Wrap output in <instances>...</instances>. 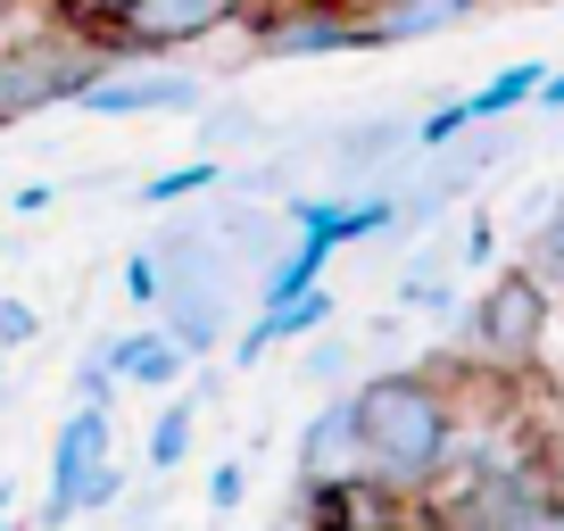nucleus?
<instances>
[{
	"instance_id": "1",
	"label": "nucleus",
	"mask_w": 564,
	"mask_h": 531,
	"mask_svg": "<svg viewBox=\"0 0 564 531\" xmlns=\"http://www.w3.org/2000/svg\"><path fill=\"white\" fill-rule=\"evenodd\" d=\"M349 399H357L366 474L390 481L406 507H423L448 474V448H457V390H448V373L390 366V373H373V382H357Z\"/></svg>"
},
{
	"instance_id": "2",
	"label": "nucleus",
	"mask_w": 564,
	"mask_h": 531,
	"mask_svg": "<svg viewBox=\"0 0 564 531\" xmlns=\"http://www.w3.org/2000/svg\"><path fill=\"white\" fill-rule=\"evenodd\" d=\"M225 300H232V258H225V241H216L208 225H183V232H166L159 241V316H166V333L183 340V349H216V333H225Z\"/></svg>"
},
{
	"instance_id": "3",
	"label": "nucleus",
	"mask_w": 564,
	"mask_h": 531,
	"mask_svg": "<svg viewBox=\"0 0 564 531\" xmlns=\"http://www.w3.org/2000/svg\"><path fill=\"white\" fill-rule=\"evenodd\" d=\"M547 333H556V300L531 283L523 266H507L474 300V316H465V357L481 373H498V382H523V373H540Z\"/></svg>"
},
{
	"instance_id": "4",
	"label": "nucleus",
	"mask_w": 564,
	"mask_h": 531,
	"mask_svg": "<svg viewBox=\"0 0 564 531\" xmlns=\"http://www.w3.org/2000/svg\"><path fill=\"white\" fill-rule=\"evenodd\" d=\"M100 67H108V51L84 34V25H67V18H58V34L0 42V124H25V117H42V108H67Z\"/></svg>"
},
{
	"instance_id": "5",
	"label": "nucleus",
	"mask_w": 564,
	"mask_h": 531,
	"mask_svg": "<svg viewBox=\"0 0 564 531\" xmlns=\"http://www.w3.org/2000/svg\"><path fill=\"white\" fill-rule=\"evenodd\" d=\"M448 523H481V531H523V523H564V490L540 457L514 465H481V474H448L441 490L423 498Z\"/></svg>"
},
{
	"instance_id": "6",
	"label": "nucleus",
	"mask_w": 564,
	"mask_h": 531,
	"mask_svg": "<svg viewBox=\"0 0 564 531\" xmlns=\"http://www.w3.org/2000/svg\"><path fill=\"white\" fill-rule=\"evenodd\" d=\"M124 474H117V408H100V399H75V415L58 424L51 441V523H67V514H100L117 507Z\"/></svg>"
},
{
	"instance_id": "7",
	"label": "nucleus",
	"mask_w": 564,
	"mask_h": 531,
	"mask_svg": "<svg viewBox=\"0 0 564 531\" xmlns=\"http://www.w3.org/2000/svg\"><path fill=\"white\" fill-rule=\"evenodd\" d=\"M249 9H258V0H124L91 42H100L108 58H175V51H192V42L225 34Z\"/></svg>"
},
{
	"instance_id": "8",
	"label": "nucleus",
	"mask_w": 564,
	"mask_h": 531,
	"mask_svg": "<svg viewBox=\"0 0 564 531\" xmlns=\"http://www.w3.org/2000/svg\"><path fill=\"white\" fill-rule=\"evenodd\" d=\"M199 100H208V84H199V75H175V67H117V58H108L84 91H75V108H91V117H175V108H199Z\"/></svg>"
},
{
	"instance_id": "9",
	"label": "nucleus",
	"mask_w": 564,
	"mask_h": 531,
	"mask_svg": "<svg viewBox=\"0 0 564 531\" xmlns=\"http://www.w3.org/2000/svg\"><path fill=\"white\" fill-rule=\"evenodd\" d=\"M265 58H324V51H366V18L357 9H307V0H274V18L258 25Z\"/></svg>"
},
{
	"instance_id": "10",
	"label": "nucleus",
	"mask_w": 564,
	"mask_h": 531,
	"mask_svg": "<svg viewBox=\"0 0 564 531\" xmlns=\"http://www.w3.org/2000/svg\"><path fill=\"white\" fill-rule=\"evenodd\" d=\"M333 474H366V441H357V399H324L300 424V481H333Z\"/></svg>"
},
{
	"instance_id": "11",
	"label": "nucleus",
	"mask_w": 564,
	"mask_h": 531,
	"mask_svg": "<svg viewBox=\"0 0 564 531\" xmlns=\"http://www.w3.org/2000/svg\"><path fill=\"white\" fill-rule=\"evenodd\" d=\"M324 324H333V291L324 283L291 291V300H265L258 316H249V333L232 340V366H258L274 340H307V333H324Z\"/></svg>"
},
{
	"instance_id": "12",
	"label": "nucleus",
	"mask_w": 564,
	"mask_h": 531,
	"mask_svg": "<svg viewBox=\"0 0 564 531\" xmlns=\"http://www.w3.org/2000/svg\"><path fill=\"white\" fill-rule=\"evenodd\" d=\"M300 507L316 523H399L406 498L373 474H333V481H300Z\"/></svg>"
},
{
	"instance_id": "13",
	"label": "nucleus",
	"mask_w": 564,
	"mask_h": 531,
	"mask_svg": "<svg viewBox=\"0 0 564 531\" xmlns=\"http://www.w3.org/2000/svg\"><path fill=\"white\" fill-rule=\"evenodd\" d=\"M100 366H108V382H141V390H175L183 382V366H192V349H183L175 333H124V340H108L100 349Z\"/></svg>"
},
{
	"instance_id": "14",
	"label": "nucleus",
	"mask_w": 564,
	"mask_h": 531,
	"mask_svg": "<svg viewBox=\"0 0 564 531\" xmlns=\"http://www.w3.org/2000/svg\"><path fill=\"white\" fill-rule=\"evenodd\" d=\"M465 18H474V0H390V9H366V51L448 34V25H465Z\"/></svg>"
},
{
	"instance_id": "15",
	"label": "nucleus",
	"mask_w": 564,
	"mask_h": 531,
	"mask_svg": "<svg viewBox=\"0 0 564 531\" xmlns=\"http://www.w3.org/2000/svg\"><path fill=\"white\" fill-rule=\"evenodd\" d=\"M406 150V124L399 117H373V124H357V133H340L333 142V166L340 175H366V166H390Z\"/></svg>"
},
{
	"instance_id": "16",
	"label": "nucleus",
	"mask_w": 564,
	"mask_h": 531,
	"mask_svg": "<svg viewBox=\"0 0 564 531\" xmlns=\"http://www.w3.org/2000/svg\"><path fill=\"white\" fill-rule=\"evenodd\" d=\"M192 432H199V399L159 408V424H150V441H141V465H150V474H175V465L192 457Z\"/></svg>"
},
{
	"instance_id": "17",
	"label": "nucleus",
	"mask_w": 564,
	"mask_h": 531,
	"mask_svg": "<svg viewBox=\"0 0 564 531\" xmlns=\"http://www.w3.org/2000/svg\"><path fill=\"white\" fill-rule=\"evenodd\" d=\"M523 274L547 291V300H564V192H556V208L531 225V241H523Z\"/></svg>"
},
{
	"instance_id": "18",
	"label": "nucleus",
	"mask_w": 564,
	"mask_h": 531,
	"mask_svg": "<svg viewBox=\"0 0 564 531\" xmlns=\"http://www.w3.org/2000/svg\"><path fill=\"white\" fill-rule=\"evenodd\" d=\"M540 75H547V67H507V75H490L481 91H465V117H474V124H498V117H514V108H531Z\"/></svg>"
},
{
	"instance_id": "19",
	"label": "nucleus",
	"mask_w": 564,
	"mask_h": 531,
	"mask_svg": "<svg viewBox=\"0 0 564 531\" xmlns=\"http://www.w3.org/2000/svg\"><path fill=\"white\" fill-rule=\"evenodd\" d=\"M216 183H225V159L166 166V175H150V183H141V208H175V199H192V192H216Z\"/></svg>"
},
{
	"instance_id": "20",
	"label": "nucleus",
	"mask_w": 564,
	"mask_h": 531,
	"mask_svg": "<svg viewBox=\"0 0 564 531\" xmlns=\"http://www.w3.org/2000/svg\"><path fill=\"white\" fill-rule=\"evenodd\" d=\"M457 133H474V117H465V100H441L423 124H406V142H423V150H441V142H457Z\"/></svg>"
},
{
	"instance_id": "21",
	"label": "nucleus",
	"mask_w": 564,
	"mask_h": 531,
	"mask_svg": "<svg viewBox=\"0 0 564 531\" xmlns=\"http://www.w3.org/2000/svg\"><path fill=\"white\" fill-rule=\"evenodd\" d=\"M34 340H42L34 300H0V349H34Z\"/></svg>"
},
{
	"instance_id": "22",
	"label": "nucleus",
	"mask_w": 564,
	"mask_h": 531,
	"mask_svg": "<svg viewBox=\"0 0 564 531\" xmlns=\"http://www.w3.org/2000/svg\"><path fill=\"white\" fill-rule=\"evenodd\" d=\"M208 142L216 150H249V142H258V117H249V108H216V117H208Z\"/></svg>"
},
{
	"instance_id": "23",
	"label": "nucleus",
	"mask_w": 564,
	"mask_h": 531,
	"mask_svg": "<svg viewBox=\"0 0 564 531\" xmlns=\"http://www.w3.org/2000/svg\"><path fill=\"white\" fill-rule=\"evenodd\" d=\"M349 366H357L349 340H316V349H307V382H349Z\"/></svg>"
},
{
	"instance_id": "24",
	"label": "nucleus",
	"mask_w": 564,
	"mask_h": 531,
	"mask_svg": "<svg viewBox=\"0 0 564 531\" xmlns=\"http://www.w3.org/2000/svg\"><path fill=\"white\" fill-rule=\"evenodd\" d=\"M124 300H133V307H150V300H159V249L124 258Z\"/></svg>"
},
{
	"instance_id": "25",
	"label": "nucleus",
	"mask_w": 564,
	"mask_h": 531,
	"mask_svg": "<svg viewBox=\"0 0 564 531\" xmlns=\"http://www.w3.org/2000/svg\"><path fill=\"white\" fill-rule=\"evenodd\" d=\"M241 490H249V465H241V457H225V465L208 474V507H216V514L241 507Z\"/></svg>"
},
{
	"instance_id": "26",
	"label": "nucleus",
	"mask_w": 564,
	"mask_h": 531,
	"mask_svg": "<svg viewBox=\"0 0 564 531\" xmlns=\"http://www.w3.org/2000/svg\"><path fill=\"white\" fill-rule=\"evenodd\" d=\"M117 9H124V0H58V18H67V25H84V34H100V25L117 18Z\"/></svg>"
},
{
	"instance_id": "27",
	"label": "nucleus",
	"mask_w": 564,
	"mask_h": 531,
	"mask_svg": "<svg viewBox=\"0 0 564 531\" xmlns=\"http://www.w3.org/2000/svg\"><path fill=\"white\" fill-rule=\"evenodd\" d=\"M75 399H100V408H117V399H108V366H100V349L75 366Z\"/></svg>"
},
{
	"instance_id": "28",
	"label": "nucleus",
	"mask_w": 564,
	"mask_h": 531,
	"mask_svg": "<svg viewBox=\"0 0 564 531\" xmlns=\"http://www.w3.org/2000/svg\"><path fill=\"white\" fill-rule=\"evenodd\" d=\"M51 199H58V192H51V183H25V192H18V199H9V208H18V216H42V208H51Z\"/></svg>"
},
{
	"instance_id": "29",
	"label": "nucleus",
	"mask_w": 564,
	"mask_h": 531,
	"mask_svg": "<svg viewBox=\"0 0 564 531\" xmlns=\"http://www.w3.org/2000/svg\"><path fill=\"white\" fill-rule=\"evenodd\" d=\"M540 108H564V75H540V91H531Z\"/></svg>"
}]
</instances>
